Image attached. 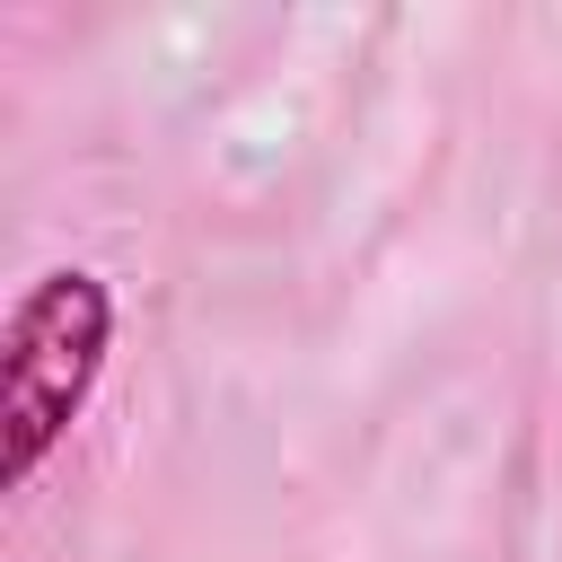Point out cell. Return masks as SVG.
I'll return each instance as SVG.
<instances>
[{"instance_id":"6da1fadb","label":"cell","mask_w":562,"mask_h":562,"mask_svg":"<svg viewBox=\"0 0 562 562\" xmlns=\"http://www.w3.org/2000/svg\"><path fill=\"white\" fill-rule=\"evenodd\" d=\"M114 351V290L88 263H53L18 290L0 334V483L26 492L35 465L70 439Z\"/></svg>"}]
</instances>
